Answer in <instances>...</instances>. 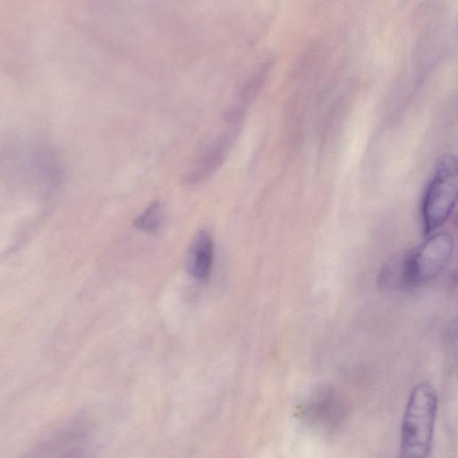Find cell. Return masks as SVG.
<instances>
[{
	"instance_id": "7",
	"label": "cell",
	"mask_w": 458,
	"mask_h": 458,
	"mask_svg": "<svg viewBox=\"0 0 458 458\" xmlns=\"http://www.w3.org/2000/svg\"><path fill=\"white\" fill-rule=\"evenodd\" d=\"M164 220V209L161 203L157 200L152 201L146 208L135 218L133 225L139 231L146 233H157Z\"/></svg>"
},
{
	"instance_id": "3",
	"label": "cell",
	"mask_w": 458,
	"mask_h": 458,
	"mask_svg": "<svg viewBox=\"0 0 458 458\" xmlns=\"http://www.w3.org/2000/svg\"><path fill=\"white\" fill-rule=\"evenodd\" d=\"M457 191L456 158L446 154L437 161L423 196L421 215L426 235L434 233L447 221L456 204Z\"/></svg>"
},
{
	"instance_id": "5",
	"label": "cell",
	"mask_w": 458,
	"mask_h": 458,
	"mask_svg": "<svg viewBox=\"0 0 458 458\" xmlns=\"http://www.w3.org/2000/svg\"><path fill=\"white\" fill-rule=\"evenodd\" d=\"M221 132L198 156L185 173L183 182L187 184L199 183L212 175L224 163L236 138V124Z\"/></svg>"
},
{
	"instance_id": "4",
	"label": "cell",
	"mask_w": 458,
	"mask_h": 458,
	"mask_svg": "<svg viewBox=\"0 0 458 458\" xmlns=\"http://www.w3.org/2000/svg\"><path fill=\"white\" fill-rule=\"evenodd\" d=\"M347 413L345 401L329 386L314 390L295 409V415L301 423L322 435H329L339 429Z\"/></svg>"
},
{
	"instance_id": "1",
	"label": "cell",
	"mask_w": 458,
	"mask_h": 458,
	"mask_svg": "<svg viewBox=\"0 0 458 458\" xmlns=\"http://www.w3.org/2000/svg\"><path fill=\"white\" fill-rule=\"evenodd\" d=\"M454 251V240L445 232L432 233L413 250L389 259L378 271L377 283L386 291L420 287L441 273Z\"/></svg>"
},
{
	"instance_id": "6",
	"label": "cell",
	"mask_w": 458,
	"mask_h": 458,
	"mask_svg": "<svg viewBox=\"0 0 458 458\" xmlns=\"http://www.w3.org/2000/svg\"><path fill=\"white\" fill-rule=\"evenodd\" d=\"M214 260V242L209 233L199 230L191 243L187 267L191 276L198 281L206 280L210 274Z\"/></svg>"
},
{
	"instance_id": "2",
	"label": "cell",
	"mask_w": 458,
	"mask_h": 458,
	"mask_svg": "<svg viewBox=\"0 0 458 458\" xmlns=\"http://www.w3.org/2000/svg\"><path fill=\"white\" fill-rule=\"evenodd\" d=\"M437 395L428 382L415 386L410 394L401 427L400 456L425 457L432 446Z\"/></svg>"
}]
</instances>
